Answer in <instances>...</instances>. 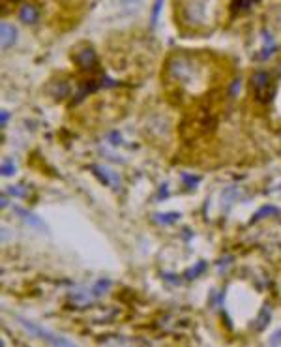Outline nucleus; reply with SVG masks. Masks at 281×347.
Wrapping results in <instances>:
<instances>
[{
	"mask_svg": "<svg viewBox=\"0 0 281 347\" xmlns=\"http://www.w3.org/2000/svg\"><path fill=\"white\" fill-rule=\"evenodd\" d=\"M167 74H169V77L173 81L187 86V84H191L195 81L197 66H195L193 60H189L186 56H175L167 64Z\"/></svg>",
	"mask_w": 281,
	"mask_h": 347,
	"instance_id": "nucleus-1",
	"label": "nucleus"
},
{
	"mask_svg": "<svg viewBox=\"0 0 281 347\" xmlns=\"http://www.w3.org/2000/svg\"><path fill=\"white\" fill-rule=\"evenodd\" d=\"M210 0H184V21L191 27H201L208 21Z\"/></svg>",
	"mask_w": 281,
	"mask_h": 347,
	"instance_id": "nucleus-2",
	"label": "nucleus"
},
{
	"mask_svg": "<svg viewBox=\"0 0 281 347\" xmlns=\"http://www.w3.org/2000/svg\"><path fill=\"white\" fill-rule=\"evenodd\" d=\"M17 321L26 328V332H28L30 336L40 338V340L47 342V344H51V346H73L70 340H66V338H62V336H56L54 332L47 330V328H43V326H40L38 323H32V321L25 319V317H17Z\"/></svg>",
	"mask_w": 281,
	"mask_h": 347,
	"instance_id": "nucleus-3",
	"label": "nucleus"
},
{
	"mask_svg": "<svg viewBox=\"0 0 281 347\" xmlns=\"http://www.w3.org/2000/svg\"><path fill=\"white\" fill-rule=\"evenodd\" d=\"M0 42H2V49H10L13 43L17 42V28L10 25V23H2L0 27Z\"/></svg>",
	"mask_w": 281,
	"mask_h": 347,
	"instance_id": "nucleus-4",
	"label": "nucleus"
},
{
	"mask_svg": "<svg viewBox=\"0 0 281 347\" xmlns=\"http://www.w3.org/2000/svg\"><path fill=\"white\" fill-rule=\"evenodd\" d=\"M15 214L21 216L23 220L26 221L30 227H34V229H38V231H42V233L49 231V229H47V223H45L42 218H38V216H34V214H30V212H26L25 209H21V207H15Z\"/></svg>",
	"mask_w": 281,
	"mask_h": 347,
	"instance_id": "nucleus-5",
	"label": "nucleus"
},
{
	"mask_svg": "<svg viewBox=\"0 0 281 347\" xmlns=\"http://www.w3.org/2000/svg\"><path fill=\"white\" fill-rule=\"evenodd\" d=\"M38 17H40V11L34 4H23L19 8V19L25 25H34L38 23Z\"/></svg>",
	"mask_w": 281,
	"mask_h": 347,
	"instance_id": "nucleus-6",
	"label": "nucleus"
},
{
	"mask_svg": "<svg viewBox=\"0 0 281 347\" xmlns=\"http://www.w3.org/2000/svg\"><path fill=\"white\" fill-rule=\"evenodd\" d=\"M77 64L83 68V70H90L94 64H96V54L90 47H84L77 53Z\"/></svg>",
	"mask_w": 281,
	"mask_h": 347,
	"instance_id": "nucleus-7",
	"label": "nucleus"
},
{
	"mask_svg": "<svg viewBox=\"0 0 281 347\" xmlns=\"http://www.w3.org/2000/svg\"><path fill=\"white\" fill-rule=\"evenodd\" d=\"M251 83L257 90H262V88H268V83H270V75L266 72H257V74L251 77Z\"/></svg>",
	"mask_w": 281,
	"mask_h": 347,
	"instance_id": "nucleus-8",
	"label": "nucleus"
},
{
	"mask_svg": "<svg viewBox=\"0 0 281 347\" xmlns=\"http://www.w3.org/2000/svg\"><path fill=\"white\" fill-rule=\"evenodd\" d=\"M94 171L100 175V177H103L105 179V182H109V184H113V186H118V177H116L115 173H111L109 169H103V167H100V165H94Z\"/></svg>",
	"mask_w": 281,
	"mask_h": 347,
	"instance_id": "nucleus-9",
	"label": "nucleus"
},
{
	"mask_svg": "<svg viewBox=\"0 0 281 347\" xmlns=\"http://www.w3.org/2000/svg\"><path fill=\"white\" fill-rule=\"evenodd\" d=\"M264 42H266V45L260 51V58H270L272 54L278 51V47H276V42L270 38V34H264Z\"/></svg>",
	"mask_w": 281,
	"mask_h": 347,
	"instance_id": "nucleus-10",
	"label": "nucleus"
},
{
	"mask_svg": "<svg viewBox=\"0 0 281 347\" xmlns=\"http://www.w3.org/2000/svg\"><path fill=\"white\" fill-rule=\"evenodd\" d=\"M278 207H272V205H264L262 209H259V212L253 216V221H259L262 220V218H268V216H272V214H278Z\"/></svg>",
	"mask_w": 281,
	"mask_h": 347,
	"instance_id": "nucleus-11",
	"label": "nucleus"
},
{
	"mask_svg": "<svg viewBox=\"0 0 281 347\" xmlns=\"http://www.w3.org/2000/svg\"><path fill=\"white\" fill-rule=\"evenodd\" d=\"M109 285H111V282H109V280H100V282H98V284L92 287V294H94V296H100V294L107 293Z\"/></svg>",
	"mask_w": 281,
	"mask_h": 347,
	"instance_id": "nucleus-12",
	"label": "nucleus"
},
{
	"mask_svg": "<svg viewBox=\"0 0 281 347\" xmlns=\"http://www.w3.org/2000/svg\"><path fill=\"white\" fill-rule=\"evenodd\" d=\"M180 216L178 214H156L154 216V220L159 221V223H173V221H177Z\"/></svg>",
	"mask_w": 281,
	"mask_h": 347,
	"instance_id": "nucleus-13",
	"label": "nucleus"
},
{
	"mask_svg": "<svg viewBox=\"0 0 281 347\" xmlns=\"http://www.w3.org/2000/svg\"><path fill=\"white\" fill-rule=\"evenodd\" d=\"M272 98H274V90H270V88H262V90H257V100H259V102H262V104L270 102Z\"/></svg>",
	"mask_w": 281,
	"mask_h": 347,
	"instance_id": "nucleus-14",
	"label": "nucleus"
},
{
	"mask_svg": "<svg viewBox=\"0 0 281 347\" xmlns=\"http://www.w3.org/2000/svg\"><path fill=\"white\" fill-rule=\"evenodd\" d=\"M2 177H11L13 173H15V165H13V161L11 160H6L4 163H2Z\"/></svg>",
	"mask_w": 281,
	"mask_h": 347,
	"instance_id": "nucleus-15",
	"label": "nucleus"
},
{
	"mask_svg": "<svg viewBox=\"0 0 281 347\" xmlns=\"http://www.w3.org/2000/svg\"><path fill=\"white\" fill-rule=\"evenodd\" d=\"M204 268H206V263H204V261H201V263L197 265V267H193V268H189V270H187V278H189V280H193V278H195V276H199V274L203 272V270H204Z\"/></svg>",
	"mask_w": 281,
	"mask_h": 347,
	"instance_id": "nucleus-16",
	"label": "nucleus"
},
{
	"mask_svg": "<svg viewBox=\"0 0 281 347\" xmlns=\"http://www.w3.org/2000/svg\"><path fill=\"white\" fill-rule=\"evenodd\" d=\"M161 6H163V0H156V4H154V8H152V21H150L152 27H156L157 17H159V11H161Z\"/></svg>",
	"mask_w": 281,
	"mask_h": 347,
	"instance_id": "nucleus-17",
	"label": "nucleus"
},
{
	"mask_svg": "<svg viewBox=\"0 0 281 347\" xmlns=\"http://www.w3.org/2000/svg\"><path fill=\"white\" fill-rule=\"evenodd\" d=\"M26 191H28V189L25 188V186H11V188H8V193H10V195H15V197H25Z\"/></svg>",
	"mask_w": 281,
	"mask_h": 347,
	"instance_id": "nucleus-18",
	"label": "nucleus"
},
{
	"mask_svg": "<svg viewBox=\"0 0 281 347\" xmlns=\"http://www.w3.org/2000/svg\"><path fill=\"white\" fill-rule=\"evenodd\" d=\"M268 314H270V312L264 308V310H262V314H260V321L257 323V326H259V328H262V326L268 323Z\"/></svg>",
	"mask_w": 281,
	"mask_h": 347,
	"instance_id": "nucleus-19",
	"label": "nucleus"
},
{
	"mask_svg": "<svg viewBox=\"0 0 281 347\" xmlns=\"http://www.w3.org/2000/svg\"><path fill=\"white\" fill-rule=\"evenodd\" d=\"M236 191H238L236 188H229L227 191H225V203H227V205L234 201V193H236Z\"/></svg>",
	"mask_w": 281,
	"mask_h": 347,
	"instance_id": "nucleus-20",
	"label": "nucleus"
},
{
	"mask_svg": "<svg viewBox=\"0 0 281 347\" xmlns=\"http://www.w3.org/2000/svg\"><path fill=\"white\" fill-rule=\"evenodd\" d=\"M182 179L187 180V186H189V188H193V186H197V184H199V179H197V177H189V175H182Z\"/></svg>",
	"mask_w": 281,
	"mask_h": 347,
	"instance_id": "nucleus-21",
	"label": "nucleus"
},
{
	"mask_svg": "<svg viewBox=\"0 0 281 347\" xmlns=\"http://www.w3.org/2000/svg\"><path fill=\"white\" fill-rule=\"evenodd\" d=\"M238 88H240V79H234V83L230 86V96H232V98L238 94Z\"/></svg>",
	"mask_w": 281,
	"mask_h": 347,
	"instance_id": "nucleus-22",
	"label": "nucleus"
},
{
	"mask_svg": "<svg viewBox=\"0 0 281 347\" xmlns=\"http://www.w3.org/2000/svg\"><path fill=\"white\" fill-rule=\"evenodd\" d=\"M109 141H111V143H115V145H118V143H122V139H120V135H118L116 132H113V133H111V137H109Z\"/></svg>",
	"mask_w": 281,
	"mask_h": 347,
	"instance_id": "nucleus-23",
	"label": "nucleus"
},
{
	"mask_svg": "<svg viewBox=\"0 0 281 347\" xmlns=\"http://www.w3.org/2000/svg\"><path fill=\"white\" fill-rule=\"evenodd\" d=\"M8 118H10V113H8V111H2V115H0L2 126H6V124H8Z\"/></svg>",
	"mask_w": 281,
	"mask_h": 347,
	"instance_id": "nucleus-24",
	"label": "nucleus"
},
{
	"mask_svg": "<svg viewBox=\"0 0 281 347\" xmlns=\"http://www.w3.org/2000/svg\"><path fill=\"white\" fill-rule=\"evenodd\" d=\"M0 205H2V207H8V199H6V197H2V199H0Z\"/></svg>",
	"mask_w": 281,
	"mask_h": 347,
	"instance_id": "nucleus-25",
	"label": "nucleus"
},
{
	"mask_svg": "<svg viewBox=\"0 0 281 347\" xmlns=\"http://www.w3.org/2000/svg\"><path fill=\"white\" fill-rule=\"evenodd\" d=\"M11 2H19V0H11Z\"/></svg>",
	"mask_w": 281,
	"mask_h": 347,
	"instance_id": "nucleus-26",
	"label": "nucleus"
}]
</instances>
